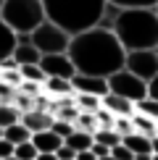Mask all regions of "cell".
<instances>
[{
  "instance_id": "1",
  "label": "cell",
  "mask_w": 158,
  "mask_h": 160,
  "mask_svg": "<svg viewBox=\"0 0 158 160\" xmlns=\"http://www.w3.org/2000/svg\"><path fill=\"white\" fill-rule=\"evenodd\" d=\"M71 66L76 74L84 76H111L113 71L124 68V48L118 45V39L113 37V32L108 26H92L74 34L69 39L66 48Z\"/></svg>"
},
{
  "instance_id": "2",
  "label": "cell",
  "mask_w": 158,
  "mask_h": 160,
  "mask_svg": "<svg viewBox=\"0 0 158 160\" xmlns=\"http://www.w3.org/2000/svg\"><path fill=\"white\" fill-rule=\"evenodd\" d=\"M108 29L124 52L158 50V8H121Z\"/></svg>"
},
{
  "instance_id": "3",
  "label": "cell",
  "mask_w": 158,
  "mask_h": 160,
  "mask_svg": "<svg viewBox=\"0 0 158 160\" xmlns=\"http://www.w3.org/2000/svg\"><path fill=\"white\" fill-rule=\"evenodd\" d=\"M40 3H42L45 21L61 26L69 37L100 26L108 8L105 0H40Z\"/></svg>"
},
{
  "instance_id": "4",
  "label": "cell",
  "mask_w": 158,
  "mask_h": 160,
  "mask_svg": "<svg viewBox=\"0 0 158 160\" xmlns=\"http://www.w3.org/2000/svg\"><path fill=\"white\" fill-rule=\"evenodd\" d=\"M0 21L8 26L13 34H32L45 21L42 3L40 0H3Z\"/></svg>"
},
{
  "instance_id": "5",
  "label": "cell",
  "mask_w": 158,
  "mask_h": 160,
  "mask_svg": "<svg viewBox=\"0 0 158 160\" xmlns=\"http://www.w3.org/2000/svg\"><path fill=\"white\" fill-rule=\"evenodd\" d=\"M69 34L61 29V26L50 24V21H42L34 32L29 34V42L34 45V50L40 55H55V52H66L69 48Z\"/></svg>"
},
{
  "instance_id": "6",
  "label": "cell",
  "mask_w": 158,
  "mask_h": 160,
  "mask_svg": "<svg viewBox=\"0 0 158 160\" xmlns=\"http://www.w3.org/2000/svg\"><path fill=\"white\" fill-rule=\"evenodd\" d=\"M105 84H108V92H111V95L124 97V100L132 102V105H134L137 100L148 97V84L140 82L134 74H129L127 68H118V71H113L111 76H105Z\"/></svg>"
},
{
  "instance_id": "7",
  "label": "cell",
  "mask_w": 158,
  "mask_h": 160,
  "mask_svg": "<svg viewBox=\"0 0 158 160\" xmlns=\"http://www.w3.org/2000/svg\"><path fill=\"white\" fill-rule=\"evenodd\" d=\"M124 68L134 74L140 82H153L158 76V50H134L124 55Z\"/></svg>"
},
{
  "instance_id": "8",
  "label": "cell",
  "mask_w": 158,
  "mask_h": 160,
  "mask_svg": "<svg viewBox=\"0 0 158 160\" xmlns=\"http://www.w3.org/2000/svg\"><path fill=\"white\" fill-rule=\"evenodd\" d=\"M37 66H40V71L45 74V79L53 76V79H66V82H69V79L76 74L66 52H55V55H40V63H37Z\"/></svg>"
},
{
  "instance_id": "9",
  "label": "cell",
  "mask_w": 158,
  "mask_h": 160,
  "mask_svg": "<svg viewBox=\"0 0 158 160\" xmlns=\"http://www.w3.org/2000/svg\"><path fill=\"white\" fill-rule=\"evenodd\" d=\"M71 92L74 95H92V97H103L108 92V84H105L103 76H84V74H74L69 79Z\"/></svg>"
},
{
  "instance_id": "10",
  "label": "cell",
  "mask_w": 158,
  "mask_h": 160,
  "mask_svg": "<svg viewBox=\"0 0 158 160\" xmlns=\"http://www.w3.org/2000/svg\"><path fill=\"white\" fill-rule=\"evenodd\" d=\"M16 66H34L40 63V52L34 50V45L29 42V34H16V48L11 52Z\"/></svg>"
},
{
  "instance_id": "11",
  "label": "cell",
  "mask_w": 158,
  "mask_h": 160,
  "mask_svg": "<svg viewBox=\"0 0 158 160\" xmlns=\"http://www.w3.org/2000/svg\"><path fill=\"white\" fill-rule=\"evenodd\" d=\"M18 123L26 126V129L34 134V131H45V129H50V123H53V116L48 110H40V108H32V110H26L21 113V118H18Z\"/></svg>"
},
{
  "instance_id": "12",
  "label": "cell",
  "mask_w": 158,
  "mask_h": 160,
  "mask_svg": "<svg viewBox=\"0 0 158 160\" xmlns=\"http://www.w3.org/2000/svg\"><path fill=\"white\" fill-rule=\"evenodd\" d=\"M121 144L132 152V158H134V155H153V152H155V139H148V137L137 134V131L121 137Z\"/></svg>"
},
{
  "instance_id": "13",
  "label": "cell",
  "mask_w": 158,
  "mask_h": 160,
  "mask_svg": "<svg viewBox=\"0 0 158 160\" xmlns=\"http://www.w3.org/2000/svg\"><path fill=\"white\" fill-rule=\"evenodd\" d=\"M29 142H32V147H34L37 152H55L63 144V139L58 134H53L50 129H45V131H34Z\"/></svg>"
},
{
  "instance_id": "14",
  "label": "cell",
  "mask_w": 158,
  "mask_h": 160,
  "mask_svg": "<svg viewBox=\"0 0 158 160\" xmlns=\"http://www.w3.org/2000/svg\"><path fill=\"white\" fill-rule=\"evenodd\" d=\"M100 108H105V110L111 113V116H116V118L132 116V102H127L124 97H116V95H111V92H105V95L100 97Z\"/></svg>"
},
{
  "instance_id": "15",
  "label": "cell",
  "mask_w": 158,
  "mask_h": 160,
  "mask_svg": "<svg viewBox=\"0 0 158 160\" xmlns=\"http://www.w3.org/2000/svg\"><path fill=\"white\" fill-rule=\"evenodd\" d=\"M42 95L45 97H63V95H74L71 92V84L66 79H45L42 82Z\"/></svg>"
},
{
  "instance_id": "16",
  "label": "cell",
  "mask_w": 158,
  "mask_h": 160,
  "mask_svg": "<svg viewBox=\"0 0 158 160\" xmlns=\"http://www.w3.org/2000/svg\"><path fill=\"white\" fill-rule=\"evenodd\" d=\"M66 147H71L74 152H82V150H90L92 147V134L90 131H82V129H74L69 137L63 139Z\"/></svg>"
},
{
  "instance_id": "17",
  "label": "cell",
  "mask_w": 158,
  "mask_h": 160,
  "mask_svg": "<svg viewBox=\"0 0 158 160\" xmlns=\"http://www.w3.org/2000/svg\"><path fill=\"white\" fill-rule=\"evenodd\" d=\"M3 139L16 147V144H21V142H29L32 131L26 129V126H21V123H11V126H5V129H3Z\"/></svg>"
},
{
  "instance_id": "18",
  "label": "cell",
  "mask_w": 158,
  "mask_h": 160,
  "mask_svg": "<svg viewBox=\"0 0 158 160\" xmlns=\"http://www.w3.org/2000/svg\"><path fill=\"white\" fill-rule=\"evenodd\" d=\"M132 113L134 116H142V118H150V121H158V100H150V97H142L132 105Z\"/></svg>"
},
{
  "instance_id": "19",
  "label": "cell",
  "mask_w": 158,
  "mask_h": 160,
  "mask_svg": "<svg viewBox=\"0 0 158 160\" xmlns=\"http://www.w3.org/2000/svg\"><path fill=\"white\" fill-rule=\"evenodd\" d=\"M13 48H16V34L0 21V61H5V58H11Z\"/></svg>"
},
{
  "instance_id": "20",
  "label": "cell",
  "mask_w": 158,
  "mask_h": 160,
  "mask_svg": "<svg viewBox=\"0 0 158 160\" xmlns=\"http://www.w3.org/2000/svg\"><path fill=\"white\" fill-rule=\"evenodd\" d=\"M92 142H97V144H103V147H116L118 142H121V137L116 134L113 129H95L92 131Z\"/></svg>"
},
{
  "instance_id": "21",
  "label": "cell",
  "mask_w": 158,
  "mask_h": 160,
  "mask_svg": "<svg viewBox=\"0 0 158 160\" xmlns=\"http://www.w3.org/2000/svg\"><path fill=\"white\" fill-rule=\"evenodd\" d=\"M74 108L79 113H95L100 108V97H92V95H74Z\"/></svg>"
},
{
  "instance_id": "22",
  "label": "cell",
  "mask_w": 158,
  "mask_h": 160,
  "mask_svg": "<svg viewBox=\"0 0 158 160\" xmlns=\"http://www.w3.org/2000/svg\"><path fill=\"white\" fill-rule=\"evenodd\" d=\"M116 11L121 8H158V0H105Z\"/></svg>"
},
{
  "instance_id": "23",
  "label": "cell",
  "mask_w": 158,
  "mask_h": 160,
  "mask_svg": "<svg viewBox=\"0 0 158 160\" xmlns=\"http://www.w3.org/2000/svg\"><path fill=\"white\" fill-rule=\"evenodd\" d=\"M18 76L21 82H34V84H42L45 82V74L40 71V66H18Z\"/></svg>"
},
{
  "instance_id": "24",
  "label": "cell",
  "mask_w": 158,
  "mask_h": 160,
  "mask_svg": "<svg viewBox=\"0 0 158 160\" xmlns=\"http://www.w3.org/2000/svg\"><path fill=\"white\" fill-rule=\"evenodd\" d=\"M18 118H21V113H18V108H13V105H0V129H5V126L11 123H18Z\"/></svg>"
},
{
  "instance_id": "25",
  "label": "cell",
  "mask_w": 158,
  "mask_h": 160,
  "mask_svg": "<svg viewBox=\"0 0 158 160\" xmlns=\"http://www.w3.org/2000/svg\"><path fill=\"white\" fill-rule=\"evenodd\" d=\"M74 129H82V131H95L97 129V121H95V113H76L74 118Z\"/></svg>"
},
{
  "instance_id": "26",
  "label": "cell",
  "mask_w": 158,
  "mask_h": 160,
  "mask_svg": "<svg viewBox=\"0 0 158 160\" xmlns=\"http://www.w3.org/2000/svg\"><path fill=\"white\" fill-rule=\"evenodd\" d=\"M13 158L16 160H34L37 158V150L32 147V142H21L13 147Z\"/></svg>"
},
{
  "instance_id": "27",
  "label": "cell",
  "mask_w": 158,
  "mask_h": 160,
  "mask_svg": "<svg viewBox=\"0 0 158 160\" xmlns=\"http://www.w3.org/2000/svg\"><path fill=\"white\" fill-rule=\"evenodd\" d=\"M50 131L53 134H58L61 139H66L71 134V131H74V123H66V121H55V118H53V123H50Z\"/></svg>"
},
{
  "instance_id": "28",
  "label": "cell",
  "mask_w": 158,
  "mask_h": 160,
  "mask_svg": "<svg viewBox=\"0 0 158 160\" xmlns=\"http://www.w3.org/2000/svg\"><path fill=\"white\" fill-rule=\"evenodd\" d=\"M113 131H116L118 137H127V134H132V121H129V116L116 118V121H113Z\"/></svg>"
},
{
  "instance_id": "29",
  "label": "cell",
  "mask_w": 158,
  "mask_h": 160,
  "mask_svg": "<svg viewBox=\"0 0 158 160\" xmlns=\"http://www.w3.org/2000/svg\"><path fill=\"white\" fill-rule=\"evenodd\" d=\"M0 82H3V84H11V87H18V84H21L18 68H13V71H0Z\"/></svg>"
},
{
  "instance_id": "30",
  "label": "cell",
  "mask_w": 158,
  "mask_h": 160,
  "mask_svg": "<svg viewBox=\"0 0 158 160\" xmlns=\"http://www.w3.org/2000/svg\"><path fill=\"white\" fill-rule=\"evenodd\" d=\"M108 155L113 158V160H132V152H129L127 147H124L121 142H118L116 147H111V152H108Z\"/></svg>"
},
{
  "instance_id": "31",
  "label": "cell",
  "mask_w": 158,
  "mask_h": 160,
  "mask_svg": "<svg viewBox=\"0 0 158 160\" xmlns=\"http://www.w3.org/2000/svg\"><path fill=\"white\" fill-rule=\"evenodd\" d=\"M74 155H76V152L71 150V147H66V144H61V147L55 150V158L58 160H74Z\"/></svg>"
},
{
  "instance_id": "32",
  "label": "cell",
  "mask_w": 158,
  "mask_h": 160,
  "mask_svg": "<svg viewBox=\"0 0 158 160\" xmlns=\"http://www.w3.org/2000/svg\"><path fill=\"white\" fill-rule=\"evenodd\" d=\"M11 155H13V144L5 142V139H0V160H3V158H11Z\"/></svg>"
},
{
  "instance_id": "33",
  "label": "cell",
  "mask_w": 158,
  "mask_h": 160,
  "mask_svg": "<svg viewBox=\"0 0 158 160\" xmlns=\"http://www.w3.org/2000/svg\"><path fill=\"white\" fill-rule=\"evenodd\" d=\"M74 160H95V155H92L90 150H82V152H76V155H74Z\"/></svg>"
},
{
  "instance_id": "34",
  "label": "cell",
  "mask_w": 158,
  "mask_h": 160,
  "mask_svg": "<svg viewBox=\"0 0 158 160\" xmlns=\"http://www.w3.org/2000/svg\"><path fill=\"white\" fill-rule=\"evenodd\" d=\"M34 160H58V158H55V152H37Z\"/></svg>"
},
{
  "instance_id": "35",
  "label": "cell",
  "mask_w": 158,
  "mask_h": 160,
  "mask_svg": "<svg viewBox=\"0 0 158 160\" xmlns=\"http://www.w3.org/2000/svg\"><path fill=\"white\" fill-rule=\"evenodd\" d=\"M97 160H113V158H111V155H105V158H97Z\"/></svg>"
},
{
  "instance_id": "36",
  "label": "cell",
  "mask_w": 158,
  "mask_h": 160,
  "mask_svg": "<svg viewBox=\"0 0 158 160\" xmlns=\"http://www.w3.org/2000/svg\"><path fill=\"white\" fill-rule=\"evenodd\" d=\"M3 160H16V158H13V155H11V158H3Z\"/></svg>"
},
{
  "instance_id": "37",
  "label": "cell",
  "mask_w": 158,
  "mask_h": 160,
  "mask_svg": "<svg viewBox=\"0 0 158 160\" xmlns=\"http://www.w3.org/2000/svg\"><path fill=\"white\" fill-rule=\"evenodd\" d=\"M0 139H3V129H0Z\"/></svg>"
},
{
  "instance_id": "38",
  "label": "cell",
  "mask_w": 158,
  "mask_h": 160,
  "mask_svg": "<svg viewBox=\"0 0 158 160\" xmlns=\"http://www.w3.org/2000/svg\"><path fill=\"white\" fill-rule=\"evenodd\" d=\"M0 8H3V0H0Z\"/></svg>"
}]
</instances>
